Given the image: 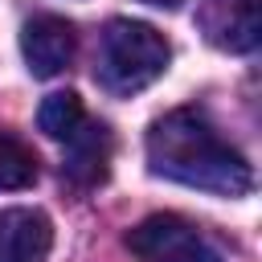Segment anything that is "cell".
I'll use <instances>...</instances> for the list:
<instances>
[{"mask_svg":"<svg viewBox=\"0 0 262 262\" xmlns=\"http://www.w3.org/2000/svg\"><path fill=\"white\" fill-rule=\"evenodd\" d=\"M147 168L164 180L205 188L217 196H246L254 188V172L246 156L221 139V131L196 111L180 106L151 123L147 131Z\"/></svg>","mask_w":262,"mask_h":262,"instance_id":"obj_1","label":"cell"},{"mask_svg":"<svg viewBox=\"0 0 262 262\" xmlns=\"http://www.w3.org/2000/svg\"><path fill=\"white\" fill-rule=\"evenodd\" d=\"M168 41L164 33H156L143 20H111L102 41H98V66H94V82L106 94H139L147 90L164 70H168Z\"/></svg>","mask_w":262,"mask_h":262,"instance_id":"obj_2","label":"cell"},{"mask_svg":"<svg viewBox=\"0 0 262 262\" xmlns=\"http://www.w3.org/2000/svg\"><path fill=\"white\" fill-rule=\"evenodd\" d=\"M127 250L143 262H221V250L184 217L151 213L127 233Z\"/></svg>","mask_w":262,"mask_h":262,"instance_id":"obj_3","label":"cell"},{"mask_svg":"<svg viewBox=\"0 0 262 262\" xmlns=\"http://www.w3.org/2000/svg\"><path fill=\"white\" fill-rule=\"evenodd\" d=\"M74 49H78L74 25L61 16L45 12V16L25 20V29H20V53H25V66L33 78H57L74 61Z\"/></svg>","mask_w":262,"mask_h":262,"instance_id":"obj_4","label":"cell"},{"mask_svg":"<svg viewBox=\"0 0 262 262\" xmlns=\"http://www.w3.org/2000/svg\"><path fill=\"white\" fill-rule=\"evenodd\" d=\"M201 29L209 45L225 53H250L262 37V12L258 0H201Z\"/></svg>","mask_w":262,"mask_h":262,"instance_id":"obj_5","label":"cell"},{"mask_svg":"<svg viewBox=\"0 0 262 262\" xmlns=\"http://www.w3.org/2000/svg\"><path fill=\"white\" fill-rule=\"evenodd\" d=\"M53 225L41 209H0V262H45Z\"/></svg>","mask_w":262,"mask_h":262,"instance_id":"obj_6","label":"cell"},{"mask_svg":"<svg viewBox=\"0 0 262 262\" xmlns=\"http://www.w3.org/2000/svg\"><path fill=\"white\" fill-rule=\"evenodd\" d=\"M106 156H111V135L102 123H86L74 139H70V160H66V176L78 184H94L106 176Z\"/></svg>","mask_w":262,"mask_h":262,"instance_id":"obj_7","label":"cell"},{"mask_svg":"<svg viewBox=\"0 0 262 262\" xmlns=\"http://www.w3.org/2000/svg\"><path fill=\"white\" fill-rule=\"evenodd\" d=\"M37 123H41V131H45L49 139L70 143V139L86 127V111H82V102H78L74 90H57V94H49V98L41 102Z\"/></svg>","mask_w":262,"mask_h":262,"instance_id":"obj_8","label":"cell"},{"mask_svg":"<svg viewBox=\"0 0 262 262\" xmlns=\"http://www.w3.org/2000/svg\"><path fill=\"white\" fill-rule=\"evenodd\" d=\"M37 180V156L29 143H20L16 135L0 131V192H16L29 188Z\"/></svg>","mask_w":262,"mask_h":262,"instance_id":"obj_9","label":"cell"},{"mask_svg":"<svg viewBox=\"0 0 262 262\" xmlns=\"http://www.w3.org/2000/svg\"><path fill=\"white\" fill-rule=\"evenodd\" d=\"M143 4H156V8H180L184 0H143Z\"/></svg>","mask_w":262,"mask_h":262,"instance_id":"obj_10","label":"cell"}]
</instances>
